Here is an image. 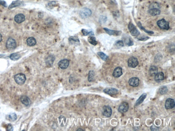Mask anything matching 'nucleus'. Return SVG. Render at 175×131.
I'll return each instance as SVG.
<instances>
[{
    "label": "nucleus",
    "mask_w": 175,
    "mask_h": 131,
    "mask_svg": "<svg viewBox=\"0 0 175 131\" xmlns=\"http://www.w3.org/2000/svg\"><path fill=\"white\" fill-rule=\"evenodd\" d=\"M15 81L19 85H23L26 81V77L24 74L19 73L15 76Z\"/></svg>",
    "instance_id": "obj_1"
},
{
    "label": "nucleus",
    "mask_w": 175,
    "mask_h": 131,
    "mask_svg": "<svg viewBox=\"0 0 175 131\" xmlns=\"http://www.w3.org/2000/svg\"><path fill=\"white\" fill-rule=\"evenodd\" d=\"M157 25L159 28H161V29H164V30H168L169 29V23L168 22H167L164 19H162L161 20H159L157 23Z\"/></svg>",
    "instance_id": "obj_2"
},
{
    "label": "nucleus",
    "mask_w": 175,
    "mask_h": 131,
    "mask_svg": "<svg viewBox=\"0 0 175 131\" xmlns=\"http://www.w3.org/2000/svg\"><path fill=\"white\" fill-rule=\"evenodd\" d=\"M128 29L129 32L131 33L132 36H136L140 35V32L138 31L137 28H136L135 26L133 24L132 22H130L128 24Z\"/></svg>",
    "instance_id": "obj_3"
},
{
    "label": "nucleus",
    "mask_w": 175,
    "mask_h": 131,
    "mask_svg": "<svg viewBox=\"0 0 175 131\" xmlns=\"http://www.w3.org/2000/svg\"><path fill=\"white\" fill-rule=\"evenodd\" d=\"M6 47L8 49H14L16 47V42L14 39L10 38L7 40Z\"/></svg>",
    "instance_id": "obj_4"
},
{
    "label": "nucleus",
    "mask_w": 175,
    "mask_h": 131,
    "mask_svg": "<svg viewBox=\"0 0 175 131\" xmlns=\"http://www.w3.org/2000/svg\"><path fill=\"white\" fill-rule=\"evenodd\" d=\"M92 15V11L89 9L83 8L80 12V16L83 18H87Z\"/></svg>",
    "instance_id": "obj_5"
},
{
    "label": "nucleus",
    "mask_w": 175,
    "mask_h": 131,
    "mask_svg": "<svg viewBox=\"0 0 175 131\" xmlns=\"http://www.w3.org/2000/svg\"><path fill=\"white\" fill-rule=\"evenodd\" d=\"M128 66L130 67L135 68L138 65L137 59L135 57H131L128 61Z\"/></svg>",
    "instance_id": "obj_6"
},
{
    "label": "nucleus",
    "mask_w": 175,
    "mask_h": 131,
    "mask_svg": "<svg viewBox=\"0 0 175 131\" xmlns=\"http://www.w3.org/2000/svg\"><path fill=\"white\" fill-rule=\"evenodd\" d=\"M129 109V104L127 102H123L120 104L118 108V111L121 113H125L128 111Z\"/></svg>",
    "instance_id": "obj_7"
},
{
    "label": "nucleus",
    "mask_w": 175,
    "mask_h": 131,
    "mask_svg": "<svg viewBox=\"0 0 175 131\" xmlns=\"http://www.w3.org/2000/svg\"><path fill=\"white\" fill-rule=\"evenodd\" d=\"M175 105V100L172 98H168L165 102V107L166 109H171L174 108Z\"/></svg>",
    "instance_id": "obj_8"
},
{
    "label": "nucleus",
    "mask_w": 175,
    "mask_h": 131,
    "mask_svg": "<svg viewBox=\"0 0 175 131\" xmlns=\"http://www.w3.org/2000/svg\"><path fill=\"white\" fill-rule=\"evenodd\" d=\"M69 61L67 59H63L60 61L58 63L59 67L61 68V69H66L67 68L69 67Z\"/></svg>",
    "instance_id": "obj_9"
},
{
    "label": "nucleus",
    "mask_w": 175,
    "mask_h": 131,
    "mask_svg": "<svg viewBox=\"0 0 175 131\" xmlns=\"http://www.w3.org/2000/svg\"><path fill=\"white\" fill-rule=\"evenodd\" d=\"M103 114L106 117H110L112 114V110L109 106H104L103 109Z\"/></svg>",
    "instance_id": "obj_10"
},
{
    "label": "nucleus",
    "mask_w": 175,
    "mask_h": 131,
    "mask_svg": "<svg viewBox=\"0 0 175 131\" xmlns=\"http://www.w3.org/2000/svg\"><path fill=\"white\" fill-rule=\"evenodd\" d=\"M103 92L108 95H116L119 93V90L115 88H108L103 90Z\"/></svg>",
    "instance_id": "obj_11"
},
{
    "label": "nucleus",
    "mask_w": 175,
    "mask_h": 131,
    "mask_svg": "<svg viewBox=\"0 0 175 131\" xmlns=\"http://www.w3.org/2000/svg\"><path fill=\"white\" fill-rule=\"evenodd\" d=\"M139 79L136 77H132L129 80V84L132 86H137L139 84Z\"/></svg>",
    "instance_id": "obj_12"
},
{
    "label": "nucleus",
    "mask_w": 175,
    "mask_h": 131,
    "mask_svg": "<svg viewBox=\"0 0 175 131\" xmlns=\"http://www.w3.org/2000/svg\"><path fill=\"white\" fill-rule=\"evenodd\" d=\"M25 19V18L24 15L22 14H20L16 15L15 17V21L17 23H21L23 22H24Z\"/></svg>",
    "instance_id": "obj_13"
},
{
    "label": "nucleus",
    "mask_w": 175,
    "mask_h": 131,
    "mask_svg": "<svg viewBox=\"0 0 175 131\" xmlns=\"http://www.w3.org/2000/svg\"><path fill=\"white\" fill-rule=\"evenodd\" d=\"M113 76L115 77H119L120 76L122 75V68L121 67H118L116 68L115 70H114L113 72Z\"/></svg>",
    "instance_id": "obj_14"
},
{
    "label": "nucleus",
    "mask_w": 175,
    "mask_h": 131,
    "mask_svg": "<svg viewBox=\"0 0 175 131\" xmlns=\"http://www.w3.org/2000/svg\"><path fill=\"white\" fill-rule=\"evenodd\" d=\"M21 101L22 103L24 105H25V106L30 105L31 104L30 99L26 96H22L21 98Z\"/></svg>",
    "instance_id": "obj_15"
},
{
    "label": "nucleus",
    "mask_w": 175,
    "mask_h": 131,
    "mask_svg": "<svg viewBox=\"0 0 175 131\" xmlns=\"http://www.w3.org/2000/svg\"><path fill=\"white\" fill-rule=\"evenodd\" d=\"M155 80L157 82H160L164 78V74L163 72L157 73L155 76Z\"/></svg>",
    "instance_id": "obj_16"
},
{
    "label": "nucleus",
    "mask_w": 175,
    "mask_h": 131,
    "mask_svg": "<svg viewBox=\"0 0 175 131\" xmlns=\"http://www.w3.org/2000/svg\"><path fill=\"white\" fill-rule=\"evenodd\" d=\"M104 30L106 31V33H107L109 35H117L119 36L120 35V33H121V31H115V30H112L109 29L107 28H104Z\"/></svg>",
    "instance_id": "obj_17"
},
{
    "label": "nucleus",
    "mask_w": 175,
    "mask_h": 131,
    "mask_svg": "<svg viewBox=\"0 0 175 131\" xmlns=\"http://www.w3.org/2000/svg\"><path fill=\"white\" fill-rule=\"evenodd\" d=\"M146 97H147V94H145V93L143 94L139 98H138V99L136 101V102L135 106H138V105H140L143 101H144V100L145 99Z\"/></svg>",
    "instance_id": "obj_18"
},
{
    "label": "nucleus",
    "mask_w": 175,
    "mask_h": 131,
    "mask_svg": "<svg viewBox=\"0 0 175 131\" xmlns=\"http://www.w3.org/2000/svg\"><path fill=\"white\" fill-rule=\"evenodd\" d=\"M148 12L151 16H157L160 14L161 10L159 9H149Z\"/></svg>",
    "instance_id": "obj_19"
},
{
    "label": "nucleus",
    "mask_w": 175,
    "mask_h": 131,
    "mask_svg": "<svg viewBox=\"0 0 175 131\" xmlns=\"http://www.w3.org/2000/svg\"><path fill=\"white\" fill-rule=\"evenodd\" d=\"M149 75L151 76H155L158 73V68L156 66H151L149 70Z\"/></svg>",
    "instance_id": "obj_20"
},
{
    "label": "nucleus",
    "mask_w": 175,
    "mask_h": 131,
    "mask_svg": "<svg viewBox=\"0 0 175 131\" xmlns=\"http://www.w3.org/2000/svg\"><path fill=\"white\" fill-rule=\"evenodd\" d=\"M27 43L28 45L30 46H32L35 45L36 44V39L33 37H30L27 39Z\"/></svg>",
    "instance_id": "obj_21"
},
{
    "label": "nucleus",
    "mask_w": 175,
    "mask_h": 131,
    "mask_svg": "<svg viewBox=\"0 0 175 131\" xmlns=\"http://www.w3.org/2000/svg\"><path fill=\"white\" fill-rule=\"evenodd\" d=\"M54 60V57L53 56H49L47 57V59L46 60V62L47 63V64L51 66H52V64H53Z\"/></svg>",
    "instance_id": "obj_22"
},
{
    "label": "nucleus",
    "mask_w": 175,
    "mask_h": 131,
    "mask_svg": "<svg viewBox=\"0 0 175 131\" xmlns=\"http://www.w3.org/2000/svg\"><path fill=\"white\" fill-rule=\"evenodd\" d=\"M168 91V89L166 86H162L159 89V93L161 95H163V94H166Z\"/></svg>",
    "instance_id": "obj_23"
},
{
    "label": "nucleus",
    "mask_w": 175,
    "mask_h": 131,
    "mask_svg": "<svg viewBox=\"0 0 175 131\" xmlns=\"http://www.w3.org/2000/svg\"><path fill=\"white\" fill-rule=\"evenodd\" d=\"M70 43L72 44L79 43V40L77 37H71L69 38Z\"/></svg>",
    "instance_id": "obj_24"
},
{
    "label": "nucleus",
    "mask_w": 175,
    "mask_h": 131,
    "mask_svg": "<svg viewBox=\"0 0 175 131\" xmlns=\"http://www.w3.org/2000/svg\"><path fill=\"white\" fill-rule=\"evenodd\" d=\"M149 9H160V4H158L157 2H153L151 4H150L149 7Z\"/></svg>",
    "instance_id": "obj_25"
},
{
    "label": "nucleus",
    "mask_w": 175,
    "mask_h": 131,
    "mask_svg": "<svg viewBox=\"0 0 175 131\" xmlns=\"http://www.w3.org/2000/svg\"><path fill=\"white\" fill-rule=\"evenodd\" d=\"M94 72L93 70H91L88 74V80L89 82H92L94 80Z\"/></svg>",
    "instance_id": "obj_26"
},
{
    "label": "nucleus",
    "mask_w": 175,
    "mask_h": 131,
    "mask_svg": "<svg viewBox=\"0 0 175 131\" xmlns=\"http://www.w3.org/2000/svg\"><path fill=\"white\" fill-rule=\"evenodd\" d=\"M98 54L99 55V56L101 57V59L104 60V61H106V60H107L108 58V56H107V55H106L104 53H103V52H98Z\"/></svg>",
    "instance_id": "obj_27"
},
{
    "label": "nucleus",
    "mask_w": 175,
    "mask_h": 131,
    "mask_svg": "<svg viewBox=\"0 0 175 131\" xmlns=\"http://www.w3.org/2000/svg\"><path fill=\"white\" fill-rule=\"evenodd\" d=\"M125 43H126L128 46H132L134 45V43H133V41L132 39L130 37H128V38H125L124 39Z\"/></svg>",
    "instance_id": "obj_28"
},
{
    "label": "nucleus",
    "mask_w": 175,
    "mask_h": 131,
    "mask_svg": "<svg viewBox=\"0 0 175 131\" xmlns=\"http://www.w3.org/2000/svg\"><path fill=\"white\" fill-rule=\"evenodd\" d=\"M21 3H22V2L21 1H15V2H13L12 3H11V4L9 6V8L11 9V8H14V7L20 6L21 4Z\"/></svg>",
    "instance_id": "obj_29"
},
{
    "label": "nucleus",
    "mask_w": 175,
    "mask_h": 131,
    "mask_svg": "<svg viewBox=\"0 0 175 131\" xmlns=\"http://www.w3.org/2000/svg\"><path fill=\"white\" fill-rule=\"evenodd\" d=\"M88 41H89L91 44H92V45H97V44H98L97 41H96L95 38L93 37H90L88 38Z\"/></svg>",
    "instance_id": "obj_30"
},
{
    "label": "nucleus",
    "mask_w": 175,
    "mask_h": 131,
    "mask_svg": "<svg viewBox=\"0 0 175 131\" xmlns=\"http://www.w3.org/2000/svg\"><path fill=\"white\" fill-rule=\"evenodd\" d=\"M10 58L12 60H17L20 58V56L18 53H13L10 55Z\"/></svg>",
    "instance_id": "obj_31"
},
{
    "label": "nucleus",
    "mask_w": 175,
    "mask_h": 131,
    "mask_svg": "<svg viewBox=\"0 0 175 131\" xmlns=\"http://www.w3.org/2000/svg\"><path fill=\"white\" fill-rule=\"evenodd\" d=\"M137 24H138V27H139V28H141V29H142V30H144V31L145 32H147V33L149 34V35H153V34H154V32H153V31H147V30H146L145 29V28L142 27V26L141 24V23H140V22H138Z\"/></svg>",
    "instance_id": "obj_32"
},
{
    "label": "nucleus",
    "mask_w": 175,
    "mask_h": 131,
    "mask_svg": "<svg viewBox=\"0 0 175 131\" xmlns=\"http://www.w3.org/2000/svg\"><path fill=\"white\" fill-rule=\"evenodd\" d=\"M82 32L83 35L84 36H87V35H94V33L92 31H91V32H88V31L86 30L82 29Z\"/></svg>",
    "instance_id": "obj_33"
},
{
    "label": "nucleus",
    "mask_w": 175,
    "mask_h": 131,
    "mask_svg": "<svg viewBox=\"0 0 175 131\" xmlns=\"http://www.w3.org/2000/svg\"><path fill=\"white\" fill-rule=\"evenodd\" d=\"M9 117V119L11 121H14L17 118L16 115L15 113H11V114H10L9 116H8Z\"/></svg>",
    "instance_id": "obj_34"
},
{
    "label": "nucleus",
    "mask_w": 175,
    "mask_h": 131,
    "mask_svg": "<svg viewBox=\"0 0 175 131\" xmlns=\"http://www.w3.org/2000/svg\"><path fill=\"white\" fill-rule=\"evenodd\" d=\"M116 45L119 47H121L124 46V43L122 40H118L116 42Z\"/></svg>",
    "instance_id": "obj_35"
},
{
    "label": "nucleus",
    "mask_w": 175,
    "mask_h": 131,
    "mask_svg": "<svg viewBox=\"0 0 175 131\" xmlns=\"http://www.w3.org/2000/svg\"><path fill=\"white\" fill-rule=\"evenodd\" d=\"M151 131H158L160 130V128L159 127H155V126L154 125H153L151 127Z\"/></svg>",
    "instance_id": "obj_36"
},
{
    "label": "nucleus",
    "mask_w": 175,
    "mask_h": 131,
    "mask_svg": "<svg viewBox=\"0 0 175 131\" xmlns=\"http://www.w3.org/2000/svg\"><path fill=\"white\" fill-rule=\"evenodd\" d=\"M7 131H12V127L11 125L9 124L8 126Z\"/></svg>",
    "instance_id": "obj_37"
},
{
    "label": "nucleus",
    "mask_w": 175,
    "mask_h": 131,
    "mask_svg": "<svg viewBox=\"0 0 175 131\" xmlns=\"http://www.w3.org/2000/svg\"><path fill=\"white\" fill-rule=\"evenodd\" d=\"M2 40V35L0 34V42H1Z\"/></svg>",
    "instance_id": "obj_38"
},
{
    "label": "nucleus",
    "mask_w": 175,
    "mask_h": 131,
    "mask_svg": "<svg viewBox=\"0 0 175 131\" xmlns=\"http://www.w3.org/2000/svg\"><path fill=\"white\" fill-rule=\"evenodd\" d=\"M77 131H83V130H82V128H79V129Z\"/></svg>",
    "instance_id": "obj_39"
}]
</instances>
